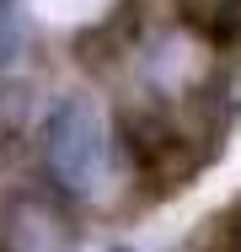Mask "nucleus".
<instances>
[{
    "mask_svg": "<svg viewBox=\"0 0 241 252\" xmlns=\"http://www.w3.org/2000/svg\"><path fill=\"white\" fill-rule=\"evenodd\" d=\"M38 177L75 209H113L118 193H140L118 118L91 92H64L48 102L38 124Z\"/></svg>",
    "mask_w": 241,
    "mask_h": 252,
    "instance_id": "obj_1",
    "label": "nucleus"
},
{
    "mask_svg": "<svg viewBox=\"0 0 241 252\" xmlns=\"http://www.w3.org/2000/svg\"><path fill=\"white\" fill-rule=\"evenodd\" d=\"M102 252H134V247H129V242H113V247H102Z\"/></svg>",
    "mask_w": 241,
    "mask_h": 252,
    "instance_id": "obj_5",
    "label": "nucleus"
},
{
    "mask_svg": "<svg viewBox=\"0 0 241 252\" xmlns=\"http://www.w3.org/2000/svg\"><path fill=\"white\" fill-rule=\"evenodd\" d=\"M220 252H241V209L231 215V225H225V242H220Z\"/></svg>",
    "mask_w": 241,
    "mask_h": 252,
    "instance_id": "obj_4",
    "label": "nucleus"
},
{
    "mask_svg": "<svg viewBox=\"0 0 241 252\" xmlns=\"http://www.w3.org/2000/svg\"><path fill=\"white\" fill-rule=\"evenodd\" d=\"M32 49V22L22 0H0V75H11Z\"/></svg>",
    "mask_w": 241,
    "mask_h": 252,
    "instance_id": "obj_3",
    "label": "nucleus"
},
{
    "mask_svg": "<svg viewBox=\"0 0 241 252\" xmlns=\"http://www.w3.org/2000/svg\"><path fill=\"white\" fill-rule=\"evenodd\" d=\"M177 22L193 27L209 49L236 54L241 49V0H177Z\"/></svg>",
    "mask_w": 241,
    "mask_h": 252,
    "instance_id": "obj_2",
    "label": "nucleus"
}]
</instances>
